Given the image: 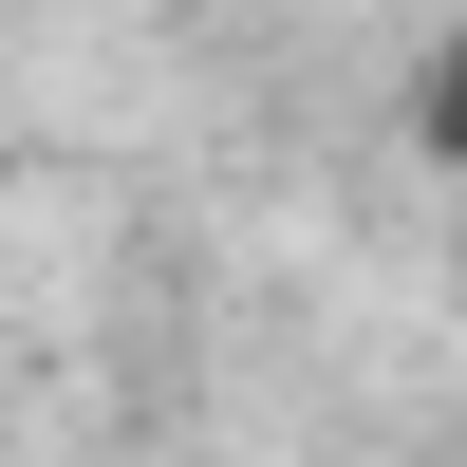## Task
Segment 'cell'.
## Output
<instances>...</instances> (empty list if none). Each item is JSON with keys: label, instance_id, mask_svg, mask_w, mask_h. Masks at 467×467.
I'll return each instance as SVG.
<instances>
[{"label": "cell", "instance_id": "1", "mask_svg": "<svg viewBox=\"0 0 467 467\" xmlns=\"http://www.w3.org/2000/svg\"><path fill=\"white\" fill-rule=\"evenodd\" d=\"M411 169H449V187H467V37L411 75Z\"/></svg>", "mask_w": 467, "mask_h": 467}]
</instances>
